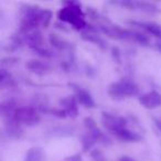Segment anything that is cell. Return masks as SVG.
<instances>
[{
	"label": "cell",
	"instance_id": "31",
	"mask_svg": "<svg viewBox=\"0 0 161 161\" xmlns=\"http://www.w3.org/2000/svg\"><path fill=\"white\" fill-rule=\"evenodd\" d=\"M153 47L157 52H159V53L161 54V40H157L153 44Z\"/></svg>",
	"mask_w": 161,
	"mask_h": 161
},
{
	"label": "cell",
	"instance_id": "32",
	"mask_svg": "<svg viewBox=\"0 0 161 161\" xmlns=\"http://www.w3.org/2000/svg\"><path fill=\"white\" fill-rule=\"evenodd\" d=\"M152 120H153V123H154V126H156V127L161 131V119L153 117V118H152Z\"/></svg>",
	"mask_w": 161,
	"mask_h": 161
},
{
	"label": "cell",
	"instance_id": "10",
	"mask_svg": "<svg viewBox=\"0 0 161 161\" xmlns=\"http://www.w3.org/2000/svg\"><path fill=\"white\" fill-rule=\"evenodd\" d=\"M22 125H20L19 123L14 120H7L5 121V126H3V136H7V138L9 139H20L23 137V128L21 127Z\"/></svg>",
	"mask_w": 161,
	"mask_h": 161
},
{
	"label": "cell",
	"instance_id": "26",
	"mask_svg": "<svg viewBox=\"0 0 161 161\" xmlns=\"http://www.w3.org/2000/svg\"><path fill=\"white\" fill-rule=\"evenodd\" d=\"M110 52H112V58L117 64H120L121 63V51L117 45H113L112 49H110Z\"/></svg>",
	"mask_w": 161,
	"mask_h": 161
},
{
	"label": "cell",
	"instance_id": "12",
	"mask_svg": "<svg viewBox=\"0 0 161 161\" xmlns=\"http://www.w3.org/2000/svg\"><path fill=\"white\" fill-rule=\"evenodd\" d=\"M113 135H115V137H116L117 139L124 141V142L137 143L142 140V136H141V135H139L138 132L134 131V130L128 129L127 127L117 130V131H115Z\"/></svg>",
	"mask_w": 161,
	"mask_h": 161
},
{
	"label": "cell",
	"instance_id": "19",
	"mask_svg": "<svg viewBox=\"0 0 161 161\" xmlns=\"http://www.w3.org/2000/svg\"><path fill=\"white\" fill-rule=\"evenodd\" d=\"M131 41H132V42L138 43L139 45H141V47H150V44H151V41H150L149 36H147V33H145V32L135 31V30H132Z\"/></svg>",
	"mask_w": 161,
	"mask_h": 161
},
{
	"label": "cell",
	"instance_id": "28",
	"mask_svg": "<svg viewBox=\"0 0 161 161\" xmlns=\"http://www.w3.org/2000/svg\"><path fill=\"white\" fill-rule=\"evenodd\" d=\"M19 62L18 58H14V56H6V58H1V65L5 66V65H14Z\"/></svg>",
	"mask_w": 161,
	"mask_h": 161
},
{
	"label": "cell",
	"instance_id": "2",
	"mask_svg": "<svg viewBox=\"0 0 161 161\" xmlns=\"http://www.w3.org/2000/svg\"><path fill=\"white\" fill-rule=\"evenodd\" d=\"M108 95L115 101H123L128 97H135L140 95L139 86L135 80L130 78H121L118 82H114L108 86Z\"/></svg>",
	"mask_w": 161,
	"mask_h": 161
},
{
	"label": "cell",
	"instance_id": "4",
	"mask_svg": "<svg viewBox=\"0 0 161 161\" xmlns=\"http://www.w3.org/2000/svg\"><path fill=\"white\" fill-rule=\"evenodd\" d=\"M67 86L73 91L74 96H75L78 104H80L85 108H90V109L96 108V103H95L93 95L91 94L90 91L82 87V86L76 83H67Z\"/></svg>",
	"mask_w": 161,
	"mask_h": 161
},
{
	"label": "cell",
	"instance_id": "22",
	"mask_svg": "<svg viewBox=\"0 0 161 161\" xmlns=\"http://www.w3.org/2000/svg\"><path fill=\"white\" fill-rule=\"evenodd\" d=\"M36 55H39L40 58H44V60H51V58H54V53L53 51L49 50L47 47H38V49H34L32 50Z\"/></svg>",
	"mask_w": 161,
	"mask_h": 161
},
{
	"label": "cell",
	"instance_id": "3",
	"mask_svg": "<svg viewBox=\"0 0 161 161\" xmlns=\"http://www.w3.org/2000/svg\"><path fill=\"white\" fill-rule=\"evenodd\" d=\"M8 120H14L20 125H25L30 127V126L38 125L41 120V116L40 112L33 106H31V107H18L14 117L8 119Z\"/></svg>",
	"mask_w": 161,
	"mask_h": 161
},
{
	"label": "cell",
	"instance_id": "23",
	"mask_svg": "<svg viewBox=\"0 0 161 161\" xmlns=\"http://www.w3.org/2000/svg\"><path fill=\"white\" fill-rule=\"evenodd\" d=\"M109 3L115 6H120L128 10H137L136 1L134 0H119V1H110Z\"/></svg>",
	"mask_w": 161,
	"mask_h": 161
},
{
	"label": "cell",
	"instance_id": "21",
	"mask_svg": "<svg viewBox=\"0 0 161 161\" xmlns=\"http://www.w3.org/2000/svg\"><path fill=\"white\" fill-rule=\"evenodd\" d=\"M80 142H82V149L84 152L92 151L93 147L96 145L97 141L95 140V138L90 134V132L86 131L84 135H82L80 137Z\"/></svg>",
	"mask_w": 161,
	"mask_h": 161
},
{
	"label": "cell",
	"instance_id": "13",
	"mask_svg": "<svg viewBox=\"0 0 161 161\" xmlns=\"http://www.w3.org/2000/svg\"><path fill=\"white\" fill-rule=\"evenodd\" d=\"M23 39H25V44H27L31 50L44 47L43 45L44 44V39H43L42 32L40 30H36V31L23 34Z\"/></svg>",
	"mask_w": 161,
	"mask_h": 161
},
{
	"label": "cell",
	"instance_id": "30",
	"mask_svg": "<svg viewBox=\"0 0 161 161\" xmlns=\"http://www.w3.org/2000/svg\"><path fill=\"white\" fill-rule=\"evenodd\" d=\"M86 74L88 76H93L95 74V69H93L91 65H86Z\"/></svg>",
	"mask_w": 161,
	"mask_h": 161
},
{
	"label": "cell",
	"instance_id": "15",
	"mask_svg": "<svg viewBox=\"0 0 161 161\" xmlns=\"http://www.w3.org/2000/svg\"><path fill=\"white\" fill-rule=\"evenodd\" d=\"M17 109H18V106H17L14 99L9 98L1 102V104H0V114L3 116V121L12 118Z\"/></svg>",
	"mask_w": 161,
	"mask_h": 161
},
{
	"label": "cell",
	"instance_id": "1",
	"mask_svg": "<svg viewBox=\"0 0 161 161\" xmlns=\"http://www.w3.org/2000/svg\"><path fill=\"white\" fill-rule=\"evenodd\" d=\"M64 7L58 11V19L62 22L69 23L77 31H84L88 23L85 21V14L82 10V5L77 1H65Z\"/></svg>",
	"mask_w": 161,
	"mask_h": 161
},
{
	"label": "cell",
	"instance_id": "18",
	"mask_svg": "<svg viewBox=\"0 0 161 161\" xmlns=\"http://www.w3.org/2000/svg\"><path fill=\"white\" fill-rule=\"evenodd\" d=\"M74 128L69 127V126H58L54 127L51 130L47 131V136L51 137H69L74 135Z\"/></svg>",
	"mask_w": 161,
	"mask_h": 161
},
{
	"label": "cell",
	"instance_id": "33",
	"mask_svg": "<svg viewBox=\"0 0 161 161\" xmlns=\"http://www.w3.org/2000/svg\"><path fill=\"white\" fill-rule=\"evenodd\" d=\"M119 161H135V160L129 156H121L119 158Z\"/></svg>",
	"mask_w": 161,
	"mask_h": 161
},
{
	"label": "cell",
	"instance_id": "16",
	"mask_svg": "<svg viewBox=\"0 0 161 161\" xmlns=\"http://www.w3.org/2000/svg\"><path fill=\"white\" fill-rule=\"evenodd\" d=\"M45 152L39 146H34L27 150L23 161H45Z\"/></svg>",
	"mask_w": 161,
	"mask_h": 161
},
{
	"label": "cell",
	"instance_id": "27",
	"mask_svg": "<svg viewBox=\"0 0 161 161\" xmlns=\"http://www.w3.org/2000/svg\"><path fill=\"white\" fill-rule=\"evenodd\" d=\"M49 114H52L53 116L58 117V118H66L67 117V114L65 113V110H63L62 108H50L49 109Z\"/></svg>",
	"mask_w": 161,
	"mask_h": 161
},
{
	"label": "cell",
	"instance_id": "14",
	"mask_svg": "<svg viewBox=\"0 0 161 161\" xmlns=\"http://www.w3.org/2000/svg\"><path fill=\"white\" fill-rule=\"evenodd\" d=\"M80 39L86 42L94 43L95 45L99 47L102 51H106L108 49V42L103 38V36H99V32H82L80 34Z\"/></svg>",
	"mask_w": 161,
	"mask_h": 161
},
{
	"label": "cell",
	"instance_id": "29",
	"mask_svg": "<svg viewBox=\"0 0 161 161\" xmlns=\"http://www.w3.org/2000/svg\"><path fill=\"white\" fill-rule=\"evenodd\" d=\"M65 161H82V154L74 153L72 156H69L65 158Z\"/></svg>",
	"mask_w": 161,
	"mask_h": 161
},
{
	"label": "cell",
	"instance_id": "11",
	"mask_svg": "<svg viewBox=\"0 0 161 161\" xmlns=\"http://www.w3.org/2000/svg\"><path fill=\"white\" fill-rule=\"evenodd\" d=\"M61 108L63 110H65V113L67 114V116L71 118H76L78 116V106H77V101H76L75 96H65L62 99H60L58 102Z\"/></svg>",
	"mask_w": 161,
	"mask_h": 161
},
{
	"label": "cell",
	"instance_id": "34",
	"mask_svg": "<svg viewBox=\"0 0 161 161\" xmlns=\"http://www.w3.org/2000/svg\"><path fill=\"white\" fill-rule=\"evenodd\" d=\"M99 161H106V159H102V160H99Z\"/></svg>",
	"mask_w": 161,
	"mask_h": 161
},
{
	"label": "cell",
	"instance_id": "8",
	"mask_svg": "<svg viewBox=\"0 0 161 161\" xmlns=\"http://www.w3.org/2000/svg\"><path fill=\"white\" fill-rule=\"evenodd\" d=\"M49 43L51 44V47H53L55 50L61 52H67V53H74V45L73 43L69 42L65 39H63L62 36H60L56 33H50L49 34Z\"/></svg>",
	"mask_w": 161,
	"mask_h": 161
},
{
	"label": "cell",
	"instance_id": "24",
	"mask_svg": "<svg viewBox=\"0 0 161 161\" xmlns=\"http://www.w3.org/2000/svg\"><path fill=\"white\" fill-rule=\"evenodd\" d=\"M52 17H53V14H52L51 10L49 9H44L42 14V20H41V27L47 29V27L50 25L52 21Z\"/></svg>",
	"mask_w": 161,
	"mask_h": 161
},
{
	"label": "cell",
	"instance_id": "9",
	"mask_svg": "<svg viewBox=\"0 0 161 161\" xmlns=\"http://www.w3.org/2000/svg\"><path fill=\"white\" fill-rule=\"evenodd\" d=\"M25 69L36 75H47L52 71V67L49 63L41 60H36V58L28 61L25 63Z\"/></svg>",
	"mask_w": 161,
	"mask_h": 161
},
{
	"label": "cell",
	"instance_id": "25",
	"mask_svg": "<svg viewBox=\"0 0 161 161\" xmlns=\"http://www.w3.org/2000/svg\"><path fill=\"white\" fill-rule=\"evenodd\" d=\"M83 124H84V127L86 128L87 131H92V130H94L95 128L98 127L97 124H96V121H95V119L92 118V117H90V116H87V117L84 118Z\"/></svg>",
	"mask_w": 161,
	"mask_h": 161
},
{
	"label": "cell",
	"instance_id": "6",
	"mask_svg": "<svg viewBox=\"0 0 161 161\" xmlns=\"http://www.w3.org/2000/svg\"><path fill=\"white\" fill-rule=\"evenodd\" d=\"M138 102L146 109H154L161 106V93L152 90L145 94H140L138 96Z\"/></svg>",
	"mask_w": 161,
	"mask_h": 161
},
{
	"label": "cell",
	"instance_id": "5",
	"mask_svg": "<svg viewBox=\"0 0 161 161\" xmlns=\"http://www.w3.org/2000/svg\"><path fill=\"white\" fill-rule=\"evenodd\" d=\"M102 123L108 131L114 134L117 130L127 127L128 120L123 116H117V115L107 112H102Z\"/></svg>",
	"mask_w": 161,
	"mask_h": 161
},
{
	"label": "cell",
	"instance_id": "20",
	"mask_svg": "<svg viewBox=\"0 0 161 161\" xmlns=\"http://www.w3.org/2000/svg\"><path fill=\"white\" fill-rule=\"evenodd\" d=\"M137 10H140L142 12H147V14H158L160 12V8L153 3H149V1H136Z\"/></svg>",
	"mask_w": 161,
	"mask_h": 161
},
{
	"label": "cell",
	"instance_id": "7",
	"mask_svg": "<svg viewBox=\"0 0 161 161\" xmlns=\"http://www.w3.org/2000/svg\"><path fill=\"white\" fill-rule=\"evenodd\" d=\"M126 22L134 27H138L145 31V33L151 34L157 40H161V25L154 21H137V20H127Z\"/></svg>",
	"mask_w": 161,
	"mask_h": 161
},
{
	"label": "cell",
	"instance_id": "17",
	"mask_svg": "<svg viewBox=\"0 0 161 161\" xmlns=\"http://www.w3.org/2000/svg\"><path fill=\"white\" fill-rule=\"evenodd\" d=\"M17 85L16 80L12 76V74L6 69H0V86L3 88L5 87H14Z\"/></svg>",
	"mask_w": 161,
	"mask_h": 161
}]
</instances>
